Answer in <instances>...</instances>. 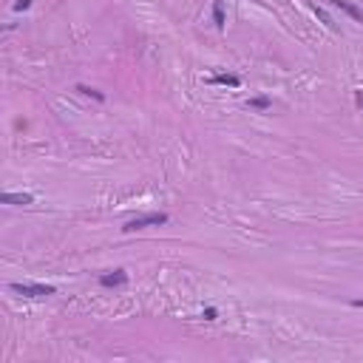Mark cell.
<instances>
[{"label":"cell","mask_w":363,"mask_h":363,"mask_svg":"<svg viewBox=\"0 0 363 363\" xmlns=\"http://www.w3.org/2000/svg\"><path fill=\"white\" fill-rule=\"evenodd\" d=\"M159 224H168V213H148V216H139V219H131L122 233H136V230H145V227H159Z\"/></svg>","instance_id":"1"},{"label":"cell","mask_w":363,"mask_h":363,"mask_svg":"<svg viewBox=\"0 0 363 363\" xmlns=\"http://www.w3.org/2000/svg\"><path fill=\"white\" fill-rule=\"evenodd\" d=\"M12 292L23 295V298H49L54 295V287H46V284H12Z\"/></svg>","instance_id":"2"},{"label":"cell","mask_w":363,"mask_h":363,"mask_svg":"<svg viewBox=\"0 0 363 363\" xmlns=\"http://www.w3.org/2000/svg\"><path fill=\"white\" fill-rule=\"evenodd\" d=\"M329 6H335V9H341V12H346L352 20H357V23H363V12L355 6V3H349V0H327Z\"/></svg>","instance_id":"3"},{"label":"cell","mask_w":363,"mask_h":363,"mask_svg":"<svg viewBox=\"0 0 363 363\" xmlns=\"http://www.w3.org/2000/svg\"><path fill=\"white\" fill-rule=\"evenodd\" d=\"M128 281V272L125 270H114V272H105V275L100 278V284L102 287H122Z\"/></svg>","instance_id":"4"},{"label":"cell","mask_w":363,"mask_h":363,"mask_svg":"<svg viewBox=\"0 0 363 363\" xmlns=\"http://www.w3.org/2000/svg\"><path fill=\"white\" fill-rule=\"evenodd\" d=\"M0 201H3V205H31L34 199H31L29 193H3Z\"/></svg>","instance_id":"5"},{"label":"cell","mask_w":363,"mask_h":363,"mask_svg":"<svg viewBox=\"0 0 363 363\" xmlns=\"http://www.w3.org/2000/svg\"><path fill=\"white\" fill-rule=\"evenodd\" d=\"M207 83H213V86H230V88L241 86V79L235 77V74H216V77H210Z\"/></svg>","instance_id":"6"},{"label":"cell","mask_w":363,"mask_h":363,"mask_svg":"<svg viewBox=\"0 0 363 363\" xmlns=\"http://www.w3.org/2000/svg\"><path fill=\"white\" fill-rule=\"evenodd\" d=\"M272 102H270V97H253V100L247 102V108H253V111H267Z\"/></svg>","instance_id":"7"},{"label":"cell","mask_w":363,"mask_h":363,"mask_svg":"<svg viewBox=\"0 0 363 363\" xmlns=\"http://www.w3.org/2000/svg\"><path fill=\"white\" fill-rule=\"evenodd\" d=\"M213 20L219 29H224V9H221V0H216L213 3Z\"/></svg>","instance_id":"8"},{"label":"cell","mask_w":363,"mask_h":363,"mask_svg":"<svg viewBox=\"0 0 363 363\" xmlns=\"http://www.w3.org/2000/svg\"><path fill=\"white\" fill-rule=\"evenodd\" d=\"M77 91L79 94H86V97H94V100H105V94H102V91H97V88H88V86H77Z\"/></svg>","instance_id":"9"},{"label":"cell","mask_w":363,"mask_h":363,"mask_svg":"<svg viewBox=\"0 0 363 363\" xmlns=\"http://www.w3.org/2000/svg\"><path fill=\"white\" fill-rule=\"evenodd\" d=\"M219 318V309H216V306H207L205 309V320H216Z\"/></svg>","instance_id":"10"},{"label":"cell","mask_w":363,"mask_h":363,"mask_svg":"<svg viewBox=\"0 0 363 363\" xmlns=\"http://www.w3.org/2000/svg\"><path fill=\"white\" fill-rule=\"evenodd\" d=\"M29 6H31V0H17V3H15V9H17V12H26Z\"/></svg>","instance_id":"11"},{"label":"cell","mask_w":363,"mask_h":363,"mask_svg":"<svg viewBox=\"0 0 363 363\" xmlns=\"http://www.w3.org/2000/svg\"><path fill=\"white\" fill-rule=\"evenodd\" d=\"M352 306H360V309H363V298H357V301H352Z\"/></svg>","instance_id":"12"}]
</instances>
